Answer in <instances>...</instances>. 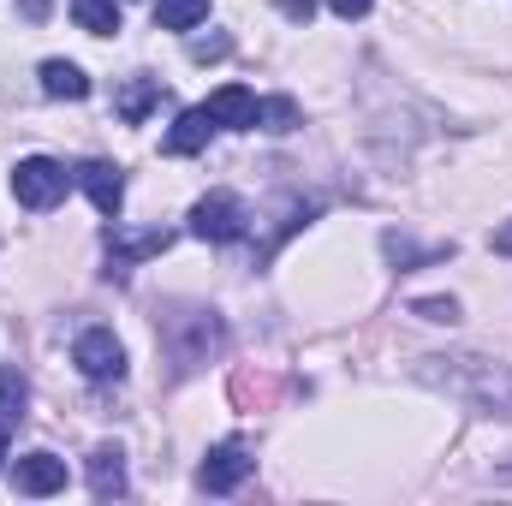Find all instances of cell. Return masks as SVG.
Masks as SVG:
<instances>
[{"label": "cell", "mask_w": 512, "mask_h": 506, "mask_svg": "<svg viewBox=\"0 0 512 506\" xmlns=\"http://www.w3.org/2000/svg\"><path fill=\"white\" fill-rule=\"evenodd\" d=\"M465 370H423L429 381H447L459 399H471L483 417H512V370L507 364H483V358H459Z\"/></svg>", "instance_id": "1"}, {"label": "cell", "mask_w": 512, "mask_h": 506, "mask_svg": "<svg viewBox=\"0 0 512 506\" xmlns=\"http://www.w3.org/2000/svg\"><path fill=\"white\" fill-rule=\"evenodd\" d=\"M72 179H78V173H66V161H54V155H24V161L12 167V197H18L24 209H54Z\"/></svg>", "instance_id": "2"}, {"label": "cell", "mask_w": 512, "mask_h": 506, "mask_svg": "<svg viewBox=\"0 0 512 506\" xmlns=\"http://www.w3.org/2000/svg\"><path fill=\"white\" fill-rule=\"evenodd\" d=\"M245 203L233 197V191H209V197H197V209H191V233L197 239H209V245H233V239H245Z\"/></svg>", "instance_id": "3"}, {"label": "cell", "mask_w": 512, "mask_h": 506, "mask_svg": "<svg viewBox=\"0 0 512 506\" xmlns=\"http://www.w3.org/2000/svg\"><path fill=\"white\" fill-rule=\"evenodd\" d=\"M72 364L90 381H120L126 376V346L114 340V328H84L72 340Z\"/></svg>", "instance_id": "4"}, {"label": "cell", "mask_w": 512, "mask_h": 506, "mask_svg": "<svg viewBox=\"0 0 512 506\" xmlns=\"http://www.w3.org/2000/svg\"><path fill=\"white\" fill-rule=\"evenodd\" d=\"M251 471H256L251 447H245V441H221V447H209V459H203V471H197V489H203V495H233Z\"/></svg>", "instance_id": "5"}, {"label": "cell", "mask_w": 512, "mask_h": 506, "mask_svg": "<svg viewBox=\"0 0 512 506\" xmlns=\"http://www.w3.org/2000/svg\"><path fill=\"white\" fill-rule=\"evenodd\" d=\"M78 185H84V197H90L102 215H120V203H126V173H120L114 161H84V167H78Z\"/></svg>", "instance_id": "6"}, {"label": "cell", "mask_w": 512, "mask_h": 506, "mask_svg": "<svg viewBox=\"0 0 512 506\" xmlns=\"http://www.w3.org/2000/svg\"><path fill=\"white\" fill-rule=\"evenodd\" d=\"M173 245V233H108V274H126V268H137L143 256H161Z\"/></svg>", "instance_id": "7"}, {"label": "cell", "mask_w": 512, "mask_h": 506, "mask_svg": "<svg viewBox=\"0 0 512 506\" xmlns=\"http://www.w3.org/2000/svg\"><path fill=\"white\" fill-rule=\"evenodd\" d=\"M60 489H66V459H54V453L18 459V495H60Z\"/></svg>", "instance_id": "8"}, {"label": "cell", "mask_w": 512, "mask_h": 506, "mask_svg": "<svg viewBox=\"0 0 512 506\" xmlns=\"http://www.w3.org/2000/svg\"><path fill=\"white\" fill-rule=\"evenodd\" d=\"M209 131H221L215 114H209V102H203V108H185V114L173 120V131L161 137V149H167V155H197V149L209 143Z\"/></svg>", "instance_id": "9"}, {"label": "cell", "mask_w": 512, "mask_h": 506, "mask_svg": "<svg viewBox=\"0 0 512 506\" xmlns=\"http://www.w3.org/2000/svg\"><path fill=\"white\" fill-rule=\"evenodd\" d=\"M209 114H215L221 131H251L256 126V96L245 84H221V90L209 96Z\"/></svg>", "instance_id": "10"}, {"label": "cell", "mask_w": 512, "mask_h": 506, "mask_svg": "<svg viewBox=\"0 0 512 506\" xmlns=\"http://www.w3.org/2000/svg\"><path fill=\"white\" fill-rule=\"evenodd\" d=\"M90 495L96 501H120L126 495V453L120 447H96L90 453Z\"/></svg>", "instance_id": "11"}, {"label": "cell", "mask_w": 512, "mask_h": 506, "mask_svg": "<svg viewBox=\"0 0 512 506\" xmlns=\"http://www.w3.org/2000/svg\"><path fill=\"white\" fill-rule=\"evenodd\" d=\"M42 96H54V102H84V96H90V78H84L72 60H42Z\"/></svg>", "instance_id": "12"}, {"label": "cell", "mask_w": 512, "mask_h": 506, "mask_svg": "<svg viewBox=\"0 0 512 506\" xmlns=\"http://www.w3.org/2000/svg\"><path fill=\"white\" fill-rule=\"evenodd\" d=\"M155 102H161V78H143V72H137L126 90H120V120H131V126H137V120H149V108H155Z\"/></svg>", "instance_id": "13"}, {"label": "cell", "mask_w": 512, "mask_h": 506, "mask_svg": "<svg viewBox=\"0 0 512 506\" xmlns=\"http://www.w3.org/2000/svg\"><path fill=\"white\" fill-rule=\"evenodd\" d=\"M209 18V0H155V24L161 30H197Z\"/></svg>", "instance_id": "14"}, {"label": "cell", "mask_w": 512, "mask_h": 506, "mask_svg": "<svg viewBox=\"0 0 512 506\" xmlns=\"http://www.w3.org/2000/svg\"><path fill=\"white\" fill-rule=\"evenodd\" d=\"M24 405H30L24 376H18L12 364H0V423H6V429H12V423H24Z\"/></svg>", "instance_id": "15"}, {"label": "cell", "mask_w": 512, "mask_h": 506, "mask_svg": "<svg viewBox=\"0 0 512 506\" xmlns=\"http://www.w3.org/2000/svg\"><path fill=\"white\" fill-rule=\"evenodd\" d=\"M72 18H78L90 36H114V30H120V6H114V0H72Z\"/></svg>", "instance_id": "16"}, {"label": "cell", "mask_w": 512, "mask_h": 506, "mask_svg": "<svg viewBox=\"0 0 512 506\" xmlns=\"http://www.w3.org/2000/svg\"><path fill=\"white\" fill-rule=\"evenodd\" d=\"M256 126L262 131H292L298 126V102H292V96H268V102H256Z\"/></svg>", "instance_id": "17"}, {"label": "cell", "mask_w": 512, "mask_h": 506, "mask_svg": "<svg viewBox=\"0 0 512 506\" xmlns=\"http://www.w3.org/2000/svg\"><path fill=\"white\" fill-rule=\"evenodd\" d=\"M411 310H417L423 322H453V316H459V304H453V298H417Z\"/></svg>", "instance_id": "18"}, {"label": "cell", "mask_w": 512, "mask_h": 506, "mask_svg": "<svg viewBox=\"0 0 512 506\" xmlns=\"http://www.w3.org/2000/svg\"><path fill=\"white\" fill-rule=\"evenodd\" d=\"M227 54V36H209V42H191V60H215Z\"/></svg>", "instance_id": "19"}, {"label": "cell", "mask_w": 512, "mask_h": 506, "mask_svg": "<svg viewBox=\"0 0 512 506\" xmlns=\"http://www.w3.org/2000/svg\"><path fill=\"white\" fill-rule=\"evenodd\" d=\"M328 6H334V12H340V18H364V12H370V6H376V0H328Z\"/></svg>", "instance_id": "20"}, {"label": "cell", "mask_w": 512, "mask_h": 506, "mask_svg": "<svg viewBox=\"0 0 512 506\" xmlns=\"http://www.w3.org/2000/svg\"><path fill=\"white\" fill-rule=\"evenodd\" d=\"M18 12H24L30 24H42V18H48V0H18Z\"/></svg>", "instance_id": "21"}, {"label": "cell", "mask_w": 512, "mask_h": 506, "mask_svg": "<svg viewBox=\"0 0 512 506\" xmlns=\"http://www.w3.org/2000/svg\"><path fill=\"white\" fill-rule=\"evenodd\" d=\"M489 245H495L501 256H512V221H507V227H495V239H489Z\"/></svg>", "instance_id": "22"}, {"label": "cell", "mask_w": 512, "mask_h": 506, "mask_svg": "<svg viewBox=\"0 0 512 506\" xmlns=\"http://www.w3.org/2000/svg\"><path fill=\"white\" fill-rule=\"evenodd\" d=\"M0 471H6V423H0Z\"/></svg>", "instance_id": "23"}]
</instances>
